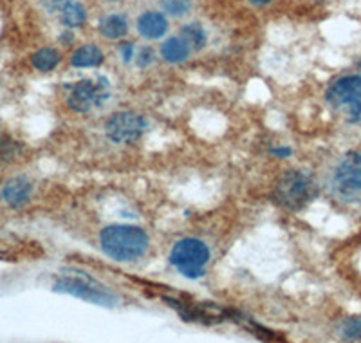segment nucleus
<instances>
[{
    "label": "nucleus",
    "mask_w": 361,
    "mask_h": 343,
    "mask_svg": "<svg viewBox=\"0 0 361 343\" xmlns=\"http://www.w3.org/2000/svg\"><path fill=\"white\" fill-rule=\"evenodd\" d=\"M150 239L140 226L112 224L99 233V246L107 257L119 262L137 260L147 253Z\"/></svg>",
    "instance_id": "nucleus-1"
},
{
    "label": "nucleus",
    "mask_w": 361,
    "mask_h": 343,
    "mask_svg": "<svg viewBox=\"0 0 361 343\" xmlns=\"http://www.w3.org/2000/svg\"><path fill=\"white\" fill-rule=\"evenodd\" d=\"M318 190L309 174L302 170H288L275 186V200L289 212H298L316 197Z\"/></svg>",
    "instance_id": "nucleus-2"
},
{
    "label": "nucleus",
    "mask_w": 361,
    "mask_h": 343,
    "mask_svg": "<svg viewBox=\"0 0 361 343\" xmlns=\"http://www.w3.org/2000/svg\"><path fill=\"white\" fill-rule=\"evenodd\" d=\"M327 103L350 123H361V74L338 78L329 87Z\"/></svg>",
    "instance_id": "nucleus-3"
},
{
    "label": "nucleus",
    "mask_w": 361,
    "mask_h": 343,
    "mask_svg": "<svg viewBox=\"0 0 361 343\" xmlns=\"http://www.w3.org/2000/svg\"><path fill=\"white\" fill-rule=\"evenodd\" d=\"M209 262V249L199 239H180L170 251V264L186 278H201Z\"/></svg>",
    "instance_id": "nucleus-4"
},
{
    "label": "nucleus",
    "mask_w": 361,
    "mask_h": 343,
    "mask_svg": "<svg viewBox=\"0 0 361 343\" xmlns=\"http://www.w3.org/2000/svg\"><path fill=\"white\" fill-rule=\"evenodd\" d=\"M331 186L343 203H361V152H347L341 157L333 172Z\"/></svg>",
    "instance_id": "nucleus-5"
},
{
    "label": "nucleus",
    "mask_w": 361,
    "mask_h": 343,
    "mask_svg": "<svg viewBox=\"0 0 361 343\" xmlns=\"http://www.w3.org/2000/svg\"><path fill=\"white\" fill-rule=\"evenodd\" d=\"M54 289L60 293L73 294L76 299L87 300V302L98 303V306L114 307L118 303V296L114 293L105 289L102 284L96 282L94 278H89L85 275H76V277L66 275V277L58 278L54 282Z\"/></svg>",
    "instance_id": "nucleus-6"
},
{
    "label": "nucleus",
    "mask_w": 361,
    "mask_h": 343,
    "mask_svg": "<svg viewBox=\"0 0 361 343\" xmlns=\"http://www.w3.org/2000/svg\"><path fill=\"white\" fill-rule=\"evenodd\" d=\"M111 96V87L105 78L98 80H82L74 83L67 96V105L74 112H89L96 107H102Z\"/></svg>",
    "instance_id": "nucleus-7"
},
{
    "label": "nucleus",
    "mask_w": 361,
    "mask_h": 343,
    "mask_svg": "<svg viewBox=\"0 0 361 343\" xmlns=\"http://www.w3.org/2000/svg\"><path fill=\"white\" fill-rule=\"evenodd\" d=\"M147 131L148 121L135 112H118L105 125V132L114 143H134Z\"/></svg>",
    "instance_id": "nucleus-8"
},
{
    "label": "nucleus",
    "mask_w": 361,
    "mask_h": 343,
    "mask_svg": "<svg viewBox=\"0 0 361 343\" xmlns=\"http://www.w3.org/2000/svg\"><path fill=\"white\" fill-rule=\"evenodd\" d=\"M31 193H33V184L25 177H13L2 186L0 197L11 208H20L31 199Z\"/></svg>",
    "instance_id": "nucleus-9"
},
{
    "label": "nucleus",
    "mask_w": 361,
    "mask_h": 343,
    "mask_svg": "<svg viewBox=\"0 0 361 343\" xmlns=\"http://www.w3.org/2000/svg\"><path fill=\"white\" fill-rule=\"evenodd\" d=\"M169 29V22L163 17V13L157 11H147L143 13L137 20V31H140L141 37L150 38V40H156L161 38Z\"/></svg>",
    "instance_id": "nucleus-10"
},
{
    "label": "nucleus",
    "mask_w": 361,
    "mask_h": 343,
    "mask_svg": "<svg viewBox=\"0 0 361 343\" xmlns=\"http://www.w3.org/2000/svg\"><path fill=\"white\" fill-rule=\"evenodd\" d=\"M190 45L183 38H169L161 45V54L170 64H180L190 56Z\"/></svg>",
    "instance_id": "nucleus-11"
},
{
    "label": "nucleus",
    "mask_w": 361,
    "mask_h": 343,
    "mask_svg": "<svg viewBox=\"0 0 361 343\" xmlns=\"http://www.w3.org/2000/svg\"><path fill=\"white\" fill-rule=\"evenodd\" d=\"M74 67H98L103 64V53L96 45H83L71 58Z\"/></svg>",
    "instance_id": "nucleus-12"
},
{
    "label": "nucleus",
    "mask_w": 361,
    "mask_h": 343,
    "mask_svg": "<svg viewBox=\"0 0 361 343\" xmlns=\"http://www.w3.org/2000/svg\"><path fill=\"white\" fill-rule=\"evenodd\" d=\"M128 31V24L125 20V17L121 15H109V17L102 18L99 22V33L103 37L112 38V40H118V38H123Z\"/></svg>",
    "instance_id": "nucleus-13"
},
{
    "label": "nucleus",
    "mask_w": 361,
    "mask_h": 343,
    "mask_svg": "<svg viewBox=\"0 0 361 343\" xmlns=\"http://www.w3.org/2000/svg\"><path fill=\"white\" fill-rule=\"evenodd\" d=\"M60 18H62V22L67 28H80L85 22L87 11L80 2L67 0L66 4L62 6V9H60Z\"/></svg>",
    "instance_id": "nucleus-14"
},
{
    "label": "nucleus",
    "mask_w": 361,
    "mask_h": 343,
    "mask_svg": "<svg viewBox=\"0 0 361 343\" xmlns=\"http://www.w3.org/2000/svg\"><path fill=\"white\" fill-rule=\"evenodd\" d=\"M58 64H60V53L51 49V47H45V49L37 51L33 54V66L42 73H49Z\"/></svg>",
    "instance_id": "nucleus-15"
},
{
    "label": "nucleus",
    "mask_w": 361,
    "mask_h": 343,
    "mask_svg": "<svg viewBox=\"0 0 361 343\" xmlns=\"http://www.w3.org/2000/svg\"><path fill=\"white\" fill-rule=\"evenodd\" d=\"M180 38L190 45V49H202L206 45V33L204 29L199 24H188L180 31Z\"/></svg>",
    "instance_id": "nucleus-16"
},
{
    "label": "nucleus",
    "mask_w": 361,
    "mask_h": 343,
    "mask_svg": "<svg viewBox=\"0 0 361 343\" xmlns=\"http://www.w3.org/2000/svg\"><path fill=\"white\" fill-rule=\"evenodd\" d=\"M18 154H20V145L8 134L0 132V167L15 160Z\"/></svg>",
    "instance_id": "nucleus-17"
},
{
    "label": "nucleus",
    "mask_w": 361,
    "mask_h": 343,
    "mask_svg": "<svg viewBox=\"0 0 361 343\" xmlns=\"http://www.w3.org/2000/svg\"><path fill=\"white\" fill-rule=\"evenodd\" d=\"M340 331L343 338L353 339V342L361 339V316H350V318L343 320Z\"/></svg>",
    "instance_id": "nucleus-18"
},
{
    "label": "nucleus",
    "mask_w": 361,
    "mask_h": 343,
    "mask_svg": "<svg viewBox=\"0 0 361 343\" xmlns=\"http://www.w3.org/2000/svg\"><path fill=\"white\" fill-rule=\"evenodd\" d=\"M161 8L173 17H185L192 8L190 0H161Z\"/></svg>",
    "instance_id": "nucleus-19"
},
{
    "label": "nucleus",
    "mask_w": 361,
    "mask_h": 343,
    "mask_svg": "<svg viewBox=\"0 0 361 343\" xmlns=\"http://www.w3.org/2000/svg\"><path fill=\"white\" fill-rule=\"evenodd\" d=\"M135 61H137V66H140V67L150 66V64H152V61H154V53H152V49H148V47H145V49H141L140 56L135 58Z\"/></svg>",
    "instance_id": "nucleus-20"
},
{
    "label": "nucleus",
    "mask_w": 361,
    "mask_h": 343,
    "mask_svg": "<svg viewBox=\"0 0 361 343\" xmlns=\"http://www.w3.org/2000/svg\"><path fill=\"white\" fill-rule=\"evenodd\" d=\"M121 56H123L125 61H130L132 56H134V45L132 44L121 45Z\"/></svg>",
    "instance_id": "nucleus-21"
},
{
    "label": "nucleus",
    "mask_w": 361,
    "mask_h": 343,
    "mask_svg": "<svg viewBox=\"0 0 361 343\" xmlns=\"http://www.w3.org/2000/svg\"><path fill=\"white\" fill-rule=\"evenodd\" d=\"M271 154L279 155V157H289V155L293 154V150H291V148L279 147V148H273V150H271Z\"/></svg>",
    "instance_id": "nucleus-22"
},
{
    "label": "nucleus",
    "mask_w": 361,
    "mask_h": 343,
    "mask_svg": "<svg viewBox=\"0 0 361 343\" xmlns=\"http://www.w3.org/2000/svg\"><path fill=\"white\" fill-rule=\"evenodd\" d=\"M250 2L255 6H264V4H269L271 0H250Z\"/></svg>",
    "instance_id": "nucleus-23"
},
{
    "label": "nucleus",
    "mask_w": 361,
    "mask_h": 343,
    "mask_svg": "<svg viewBox=\"0 0 361 343\" xmlns=\"http://www.w3.org/2000/svg\"><path fill=\"white\" fill-rule=\"evenodd\" d=\"M107 2H118V0H107Z\"/></svg>",
    "instance_id": "nucleus-24"
}]
</instances>
